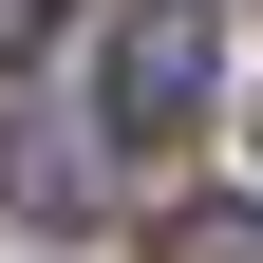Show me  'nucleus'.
Returning a JSON list of instances; mask_svg holds the SVG:
<instances>
[{"instance_id": "7ed1b4c3", "label": "nucleus", "mask_w": 263, "mask_h": 263, "mask_svg": "<svg viewBox=\"0 0 263 263\" xmlns=\"http://www.w3.org/2000/svg\"><path fill=\"white\" fill-rule=\"evenodd\" d=\"M170 263H263V207H170Z\"/></svg>"}, {"instance_id": "f03ea898", "label": "nucleus", "mask_w": 263, "mask_h": 263, "mask_svg": "<svg viewBox=\"0 0 263 263\" xmlns=\"http://www.w3.org/2000/svg\"><path fill=\"white\" fill-rule=\"evenodd\" d=\"M0 188H19L38 226H76V207H94V151H76V132H38V113H19V132H0Z\"/></svg>"}, {"instance_id": "20e7f679", "label": "nucleus", "mask_w": 263, "mask_h": 263, "mask_svg": "<svg viewBox=\"0 0 263 263\" xmlns=\"http://www.w3.org/2000/svg\"><path fill=\"white\" fill-rule=\"evenodd\" d=\"M57 38V0H0V76H19V57H38Z\"/></svg>"}, {"instance_id": "f257e3e1", "label": "nucleus", "mask_w": 263, "mask_h": 263, "mask_svg": "<svg viewBox=\"0 0 263 263\" xmlns=\"http://www.w3.org/2000/svg\"><path fill=\"white\" fill-rule=\"evenodd\" d=\"M207 76H226V19H207V0H132V19H113V132H132V151H170V132L207 113Z\"/></svg>"}]
</instances>
